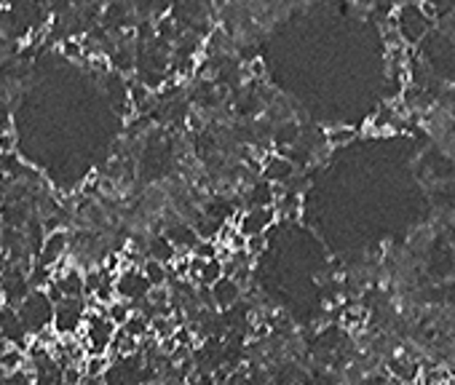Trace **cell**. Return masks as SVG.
Here are the masks:
<instances>
[{"instance_id": "cell-1", "label": "cell", "mask_w": 455, "mask_h": 385, "mask_svg": "<svg viewBox=\"0 0 455 385\" xmlns=\"http://www.w3.org/2000/svg\"><path fill=\"white\" fill-rule=\"evenodd\" d=\"M17 316L24 327V332L30 337L40 334L43 329H51V321H54V305L49 302L46 292H30L27 300L22 302L17 308Z\"/></svg>"}, {"instance_id": "cell-2", "label": "cell", "mask_w": 455, "mask_h": 385, "mask_svg": "<svg viewBox=\"0 0 455 385\" xmlns=\"http://www.w3.org/2000/svg\"><path fill=\"white\" fill-rule=\"evenodd\" d=\"M88 313L86 297L81 300H62L59 305H54V321L51 329L56 337H78L83 329V321Z\"/></svg>"}, {"instance_id": "cell-3", "label": "cell", "mask_w": 455, "mask_h": 385, "mask_svg": "<svg viewBox=\"0 0 455 385\" xmlns=\"http://www.w3.org/2000/svg\"><path fill=\"white\" fill-rule=\"evenodd\" d=\"M150 284L142 276L140 268H123L121 273H115V300L137 305L142 300H147Z\"/></svg>"}, {"instance_id": "cell-4", "label": "cell", "mask_w": 455, "mask_h": 385, "mask_svg": "<svg viewBox=\"0 0 455 385\" xmlns=\"http://www.w3.org/2000/svg\"><path fill=\"white\" fill-rule=\"evenodd\" d=\"M67 252H70V233L67 230H56V233L46 236V241H43L40 252H38L35 263L54 270L56 265L67 257Z\"/></svg>"}, {"instance_id": "cell-5", "label": "cell", "mask_w": 455, "mask_h": 385, "mask_svg": "<svg viewBox=\"0 0 455 385\" xmlns=\"http://www.w3.org/2000/svg\"><path fill=\"white\" fill-rule=\"evenodd\" d=\"M426 30H429V19L420 14V6H404V8H399L397 33H399L407 43H415L418 38H423Z\"/></svg>"}, {"instance_id": "cell-6", "label": "cell", "mask_w": 455, "mask_h": 385, "mask_svg": "<svg viewBox=\"0 0 455 385\" xmlns=\"http://www.w3.org/2000/svg\"><path fill=\"white\" fill-rule=\"evenodd\" d=\"M273 206L271 209H249L246 214L239 217V233L244 238H252V236H265V230L273 225Z\"/></svg>"}, {"instance_id": "cell-7", "label": "cell", "mask_w": 455, "mask_h": 385, "mask_svg": "<svg viewBox=\"0 0 455 385\" xmlns=\"http://www.w3.org/2000/svg\"><path fill=\"white\" fill-rule=\"evenodd\" d=\"M260 172H263L265 182H271V185H276V188H284V185L295 177V163L287 156H268Z\"/></svg>"}, {"instance_id": "cell-8", "label": "cell", "mask_w": 455, "mask_h": 385, "mask_svg": "<svg viewBox=\"0 0 455 385\" xmlns=\"http://www.w3.org/2000/svg\"><path fill=\"white\" fill-rule=\"evenodd\" d=\"M209 292H211V305L214 308H223V311L241 302V286L233 279H228V276H223V279L217 281Z\"/></svg>"}, {"instance_id": "cell-9", "label": "cell", "mask_w": 455, "mask_h": 385, "mask_svg": "<svg viewBox=\"0 0 455 385\" xmlns=\"http://www.w3.org/2000/svg\"><path fill=\"white\" fill-rule=\"evenodd\" d=\"M140 270H142V276L147 279V284H150V289L169 286V281H172V268H169V265L156 263V260H145Z\"/></svg>"}, {"instance_id": "cell-10", "label": "cell", "mask_w": 455, "mask_h": 385, "mask_svg": "<svg viewBox=\"0 0 455 385\" xmlns=\"http://www.w3.org/2000/svg\"><path fill=\"white\" fill-rule=\"evenodd\" d=\"M22 369H27V353L11 345L0 356V372L3 375H14V372H22Z\"/></svg>"}, {"instance_id": "cell-11", "label": "cell", "mask_w": 455, "mask_h": 385, "mask_svg": "<svg viewBox=\"0 0 455 385\" xmlns=\"http://www.w3.org/2000/svg\"><path fill=\"white\" fill-rule=\"evenodd\" d=\"M131 313H134V305H131V302H123V300H113L105 308V316L110 318V324H113L115 329H121Z\"/></svg>"}, {"instance_id": "cell-12", "label": "cell", "mask_w": 455, "mask_h": 385, "mask_svg": "<svg viewBox=\"0 0 455 385\" xmlns=\"http://www.w3.org/2000/svg\"><path fill=\"white\" fill-rule=\"evenodd\" d=\"M388 369H391V375L397 377V380H402V383H410V380H415L418 377V367L413 364V361H407V359H394L391 364H388Z\"/></svg>"}, {"instance_id": "cell-13", "label": "cell", "mask_w": 455, "mask_h": 385, "mask_svg": "<svg viewBox=\"0 0 455 385\" xmlns=\"http://www.w3.org/2000/svg\"><path fill=\"white\" fill-rule=\"evenodd\" d=\"M353 129H349V126H337V129H333V131H327V142L333 145V147H337V145H346V142L353 140Z\"/></svg>"}, {"instance_id": "cell-14", "label": "cell", "mask_w": 455, "mask_h": 385, "mask_svg": "<svg viewBox=\"0 0 455 385\" xmlns=\"http://www.w3.org/2000/svg\"><path fill=\"white\" fill-rule=\"evenodd\" d=\"M19 147L17 131H3L0 134V156H14Z\"/></svg>"}, {"instance_id": "cell-15", "label": "cell", "mask_w": 455, "mask_h": 385, "mask_svg": "<svg viewBox=\"0 0 455 385\" xmlns=\"http://www.w3.org/2000/svg\"><path fill=\"white\" fill-rule=\"evenodd\" d=\"M3 131H14V110L0 97V134Z\"/></svg>"}, {"instance_id": "cell-16", "label": "cell", "mask_w": 455, "mask_h": 385, "mask_svg": "<svg viewBox=\"0 0 455 385\" xmlns=\"http://www.w3.org/2000/svg\"><path fill=\"white\" fill-rule=\"evenodd\" d=\"M59 51H62V56H67V59H81L83 56V43H78L75 38H67V40H62Z\"/></svg>"}, {"instance_id": "cell-17", "label": "cell", "mask_w": 455, "mask_h": 385, "mask_svg": "<svg viewBox=\"0 0 455 385\" xmlns=\"http://www.w3.org/2000/svg\"><path fill=\"white\" fill-rule=\"evenodd\" d=\"M265 246V236H252V238H246V254L252 257V254H260Z\"/></svg>"}, {"instance_id": "cell-18", "label": "cell", "mask_w": 455, "mask_h": 385, "mask_svg": "<svg viewBox=\"0 0 455 385\" xmlns=\"http://www.w3.org/2000/svg\"><path fill=\"white\" fill-rule=\"evenodd\" d=\"M11 348V345H8V343H6V340H3V337H0V356H3V353H6V350Z\"/></svg>"}, {"instance_id": "cell-19", "label": "cell", "mask_w": 455, "mask_h": 385, "mask_svg": "<svg viewBox=\"0 0 455 385\" xmlns=\"http://www.w3.org/2000/svg\"><path fill=\"white\" fill-rule=\"evenodd\" d=\"M0 233H3V220H0Z\"/></svg>"}]
</instances>
